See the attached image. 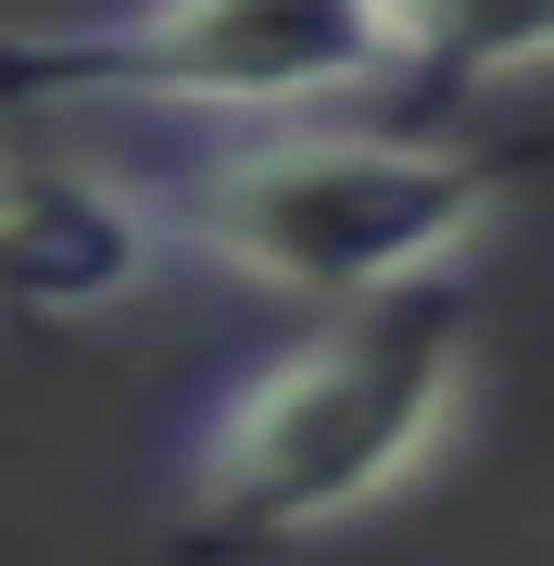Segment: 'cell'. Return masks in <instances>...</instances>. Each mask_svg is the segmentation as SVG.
Listing matches in <instances>:
<instances>
[{"instance_id": "cell-1", "label": "cell", "mask_w": 554, "mask_h": 566, "mask_svg": "<svg viewBox=\"0 0 554 566\" xmlns=\"http://www.w3.org/2000/svg\"><path fill=\"white\" fill-rule=\"evenodd\" d=\"M467 378H479L467 277H416V290L315 315V340L215 390L202 441H189V491H177L189 554H303L353 528L453 441Z\"/></svg>"}, {"instance_id": "cell-2", "label": "cell", "mask_w": 554, "mask_h": 566, "mask_svg": "<svg viewBox=\"0 0 554 566\" xmlns=\"http://www.w3.org/2000/svg\"><path fill=\"white\" fill-rule=\"evenodd\" d=\"M516 177H530L516 139L278 114L265 139H227L215 164H189L165 202H177V252L227 264L240 290L341 315V303H378V290L453 277L479 252V227L516 202Z\"/></svg>"}, {"instance_id": "cell-3", "label": "cell", "mask_w": 554, "mask_h": 566, "mask_svg": "<svg viewBox=\"0 0 554 566\" xmlns=\"http://www.w3.org/2000/svg\"><path fill=\"white\" fill-rule=\"evenodd\" d=\"M390 76L378 0H126L88 25H0V114H328L341 88Z\"/></svg>"}, {"instance_id": "cell-4", "label": "cell", "mask_w": 554, "mask_h": 566, "mask_svg": "<svg viewBox=\"0 0 554 566\" xmlns=\"http://www.w3.org/2000/svg\"><path fill=\"white\" fill-rule=\"evenodd\" d=\"M177 252V202L165 189H126L102 164H25L0 151V315L13 327H76L151 290Z\"/></svg>"}, {"instance_id": "cell-5", "label": "cell", "mask_w": 554, "mask_h": 566, "mask_svg": "<svg viewBox=\"0 0 554 566\" xmlns=\"http://www.w3.org/2000/svg\"><path fill=\"white\" fill-rule=\"evenodd\" d=\"M378 25H390V76L429 88L554 76V0H378Z\"/></svg>"}]
</instances>
